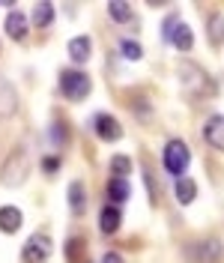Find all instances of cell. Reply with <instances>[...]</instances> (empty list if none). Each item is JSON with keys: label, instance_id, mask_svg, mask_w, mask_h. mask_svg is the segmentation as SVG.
I'll return each mask as SVG.
<instances>
[{"label": "cell", "instance_id": "obj_22", "mask_svg": "<svg viewBox=\"0 0 224 263\" xmlns=\"http://www.w3.org/2000/svg\"><path fill=\"white\" fill-rule=\"evenodd\" d=\"M209 42L221 45V12H212V18H209Z\"/></svg>", "mask_w": 224, "mask_h": 263}, {"label": "cell", "instance_id": "obj_14", "mask_svg": "<svg viewBox=\"0 0 224 263\" xmlns=\"http://www.w3.org/2000/svg\"><path fill=\"white\" fill-rule=\"evenodd\" d=\"M105 192H108V200H111L114 206H120V203H126L128 197H132V185H128V180H117V177H111Z\"/></svg>", "mask_w": 224, "mask_h": 263}, {"label": "cell", "instance_id": "obj_18", "mask_svg": "<svg viewBox=\"0 0 224 263\" xmlns=\"http://www.w3.org/2000/svg\"><path fill=\"white\" fill-rule=\"evenodd\" d=\"M27 21H33L36 27H48V24H54V3H48V0L36 3V6H33V15L27 18Z\"/></svg>", "mask_w": 224, "mask_h": 263}, {"label": "cell", "instance_id": "obj_20", "mask_svg": "<svg viewBox=\"0 0 224 263\" xmlns=\"http://www.w3.org/2000/svg\"><path fill=\"white\" fill-rule=\"evenodd\" d=\"M120 54L135 63V60L144 57V48H141V42H135V39H120Z\"/></svg>", "mask_w": 224, "mask_h": 263}, {"label": "cell", "instance_id": "obj_7", "mask_svg": "<svg viewBox=\"0 0 224 263\" xmlns=\"http://www.w3.org/2000/svg\"><path fill=\"white\" fill-rule=\"evenodd\" d=\"M194 263H218L221 260V242L212 236V239H200L197 246L189 251Z\"/></svg>", "mask_w": 224, "mask_h": 263}, {"label": "cell", "instance_id": "obj_10", "mask_svg": "<svg viewBox=\"0 0 224 263\" xmlns=\"http://www.w3.org/2000/svg\"><path fill=\"white\" fill-rule=\"evenodd\" d=\"M90 54H93V39H90V36L81 33V36H72V39H69V57H72V63L84 66L90 60Z\"/></svg>", "mask_w": 224, "mask_h": 263}, {"label": "cell", "instance_id": "obj_21", "mask_svg": "<svg viewBox=\"0 0 224 263\" xmlns=\"http://www.w3.org/2000/svg\"><path fill=\"white\" fill-rule=\"evenodd\" d=\"M108 12H111L114 21H128V18H132V6L123 3V0H111V3H108Z\"/></svg>", "mask_w": 224, "mask_h": 263}, {"label": "cell", "instance_id": "obj_15", "mask_svg": "<svg viewBox=\"0 0 224 263\" xmlns=\"http://www.w3.org/2000/svg\"><path fill=\"white\" fill-rule=\"evenodd\" d=\"M174 197L182 203V206H189L194 203V197H197V182L189 180V177H176V185H174Z\"/></svg>", "mask_w": 224, "mask_h": 263}, {"label": "cell", "instance_id": "obj_1", "mask_svg": "<svg viewBox=\"0 0 224 263\" xmlns=\"http://www.w3.org/2000/svg\"><path fill=\"white\" fill-rule=\"evenodd\" d=\"M30 156L24 153V149H15V153H9L3 164H0V182L3 185H9V189H18V185H24L27 177H30Z\"/></svg>", "mask_w": 224, "mask_h": 263}, {"label": "cell", "instance_id": "obj_12", "mask_svg": "<svg viewBox=\"0 0 224 263\" xmlns=\"http://www.w3.org/2000/svg\"><path fill=\"white\" fill-rule=\"evenodd\" d=\"M120 224H123V213H120V206H114V203L102 206V213H99V230H102V233H117Z\"/></svg>", "mask_w": 224, "mask_h": 263}, {"label": "cell", "instance_id": "obj_16", "mask_svg": "<svg viewBox=\"0 0 224 263\" xmlns=\"http://www.w3.org/2000/svg\"><path fill=\"white\" fill-rule=\"evenodd\" d=\"M21 221H24V215L18 206H0V230L3 233H15L21 228Z\"/></svg>", "mask_w": 224, "mask_h": 263}, {"label": "cell", "instance_id": "obj_25", "mask_svg": "<svg viewBox=\"0 0 224 263\" xmlns=\"http://www.w3.org/2000/svg\"><path fill=\"white\" fill-rule=\"evenodd\" d=\"M176 21H179V15H167L164 18V24H161V36H164V42H167V39H171V33H174V27H176Z\"/></svg>", "mask_w": 224, "mask_h": 263}, {"label": "cell", "instance_id": "obj_8", "mask_svg": "<svg viewBox=\"0 0 224 263\" xmlns=\"http://www.w3.org/2000/svg\"><path fill=\"white\" fill-rule=\"evenodd\" d=\"M3 27H6V33H9V39H24L27 30H30V21H27V15H24L21 9H9Z\"/></svg>", "mask_w": 224, "mask_h": 263}, {"label": "cell", "instance_id": "obj_24", "mask_svg": "<svg viewBox=\"0 0 224 263\" xmlns=\"http://www.w3.org/2000/svg\"><path fill=\"white\" fill-rule=\"evenodd\" d=\"M42 171H45L48 177H54V174L60 171V156H45V159H42Z\"/></svg>", "mask_w": 224, "mask_h": 263}, {"label": "cell", "instance_id": "obj_2", "mask_svg": "<svg viewBox=\"0 0 224 263\" xmlns=\"http://www.w3.org/2000/svg\"><path fill=\"white\" fill-rule=\"evenodd\" d=\"M90 90H93V81L87 72H81V69H63L60 72V93L69 102H84L90 96Z\"/></svg>", "mask_w": 224, "mask_h": 263}, {"label": "cell", "instance_id": "obj_6", "mask_svg": "<svg viewBox=\"0 0 224 263\" xmlns=\"http://www.w3.org/2000/svg\"><path fill=\"white\" fill-rule=\"evenodd\" d=\"M93 132H96L102 141H120L123 138V126H120V120L114 114H96L93 117Z\"/></svg>", "mask_w": 224, "mask_h": 263}, {"label": "cell", "instance_id": "obj_4", "mask_svg": "<svg viewBox=\"0 0 224 263\" xmlns=\"http://www.w3.org/2000/svg\"><path fill=\"white\" fill-rule=\"evenodd\" d=\"M176 72H179L182 84H185L192 93H200V96H212V93H215V84L209 81L207 72H203L197 63H179L176 66Z\"/></svg>", "mask_w": 224, "mask_h": 263}, {"label": "cell", "instance_id": "obj_3", "mask_svg": "<svg viewBox=\"0 0 224 263\" xmlns=\"http://www.w3.org/2000/svg\"><path fill=\"white\" fill-rule=\"evenodd\" d=\"M161 159H164V167H167V174H174V177H182L185 171H189V162H192V153L189 147L174 138V141H167L164 144V153H161Z\"/></svg>", "mask_w": 224, "mask_h": 263}, {"label": "cell", "instance_id": "obj_13", "mask_svg": "<svg viewBox=\"0 0 224 263\" xmlns=\"http://www.w3.org/2000/svg\"><path fill=\"white\" fill-rule=\"evenodd\" d=\"M167 42H171L176 51H192L194 48V33H192V27H189L185 21H176V27H174V33H171V39H167Z\"/></svg>", "mask_w": 224, "mask_h": 263}, {"label": "cell", "instance_id": "obj_17", "mask_svg": "<svg viewBox=\"0 0 224 263\" xmlns=\"http://www.w3.org/2000/svg\"><path fill=\"white\" fill-rule=\"evenodd\" d=\"M69 210H72V215H81L84 213V206H87V195H84V182L81 180H72L69 182Z\"/></svg>", "mask_w": 224, "mask_h": 263}, {"label": "cell", "instance_id": "obj_5", "mask_svg": "<svg viewBox=\"0 0 224 263\" xmlns=\"http://www.w3.org/2000/svg\"><path fill=\"white\" fill-rule=\"evenodd\" d=\"M51 251H54L51 239L45 236V233H36V236H30V239L24 242V248H21V260L24 263H45L51 257Z\"/></svg>", "mask_w": 224, "mask_h": 263}, {"label": "cell", "instance_id": "obj_11", "mask_svg": "<svg viewBox=\"0 0 224 263\" xmlns=\"http://www.w3.org/2000/svg\"><path fill=\"white\" fill-rule=\"evenodd\" d=\"M18 111V93L15 87L0 75V117H12Z\"/></svg>", "mask_w": 224, "mask_h": 263}, {"label": "cell", "instance_id": "obj_19", "mask_svg": "<svg viewBox=\"0 0 224 263\" xmlns=\"http://www.w3.org/2000/svg\"><path fill=\"white\" fill-rule=\"evenodd\" d=\"M111 171H114V177H117V180H128V174H132V159L123 156V153H120V156H114V159H111Z\"/></svg>", "mask_w": 224, "mask_h": 263}, {"label": "cell", "instance_id": "obj_26", "mask_svg": "<svg viewBox=\"0 0 224 263\" xmlns=\"http://www.w3.org/2000/svg\"><path fill=\"white\" fill-rule=\"evenodd\" d=\"M102 263H123V257H120V251H108V254L102 257Z\"/></svg>", "mask_w": 224, "mask_h": 263}, {"label": "cell", "instance_id": "obj_23", "mask_svg": "<svg viewBox=\"0 0 224 263\" xmlns=\"http://www.w3.org/2000/svg\"><path fill=\"white\" fill-rule=\"evenodd\" d=\"M48 138H51V144H54V147H63V144H66V126L60 123V120H57V123H51Z\"/></svg>", "mask_w": 224, "mask_h": 263}, {"label": "cell", "instance_id": "obj_9", "mask_svg": "<svg viewBox=\"0 0 224 263\" xmlns=\"http://www.w3.org/2000/svg\"><path fill=\"white\" fill-rule=\"evenodd\" d=\"M203 138L212 149H221L224 147V117L221 114H212L203 123Z\"/></svg>", "mask_w": 224, "mask_h": 263}]
</instances>
